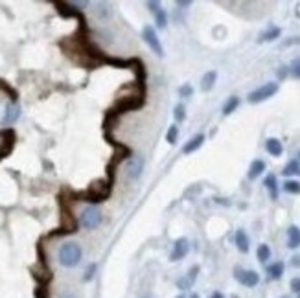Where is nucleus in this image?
Returning <instances> with one entry per match:
<instances>
[{"label":"nucleus","mask_w":300,"mask_h":298,"mask_svg":"<svg viewBox=\"0 0 300 298\" xmlns=\"http://www.w3.org/2000/svg\"><path fill=\"white\" fill-rule=\"evenodd\" d=\"M283 191H285V193H291V195H299L300 182L299 181H285L283 182Z\"/></svg>","instance_id":"obj_22"},{"label":"nucleus","mask_w":300,"mask_h":298,"mask_svg":"<svg viewBox=\"0 0 300 298\" xmlns=\"http://www.w3.org/2000/svg\"><path fill=\"white\" fill-rule=\"evenodd\" d=\"M265 151L271 157H280L283 153V146L278 138H267L265 142Z\"/></svg>","instance_id":"obj_11"},{"label":"nucleus","mask_w":300,"mask_h":298,"mask_svg":"<svg viewBox=\"0 0 300 298\" xmlns=\"http://www.w3.org/2000/svg\"><path fill=\"white\" fill-rule=\"evenodd\" d=\"M280 33H282V30L278 28V26H271V28H267L265 32L260 33L258 41L260 42H265V41H275V39H278L280 37Z\"/></svg>","instance_id":"obj_18"},{"label":"nucleus","mask_w":300,"mask_h":298,"mask_svg":"<svg viewBox=\"0 0 300 298\" xmlns=\"http://www.w3.org/2000/svg\"><path fill=\"white\" fill-rule=\"evenodd\" d=\"M193 94V87L190 85V83H186V85H183V87H179V96L181 98H192Z\"/></svg>","instance_id":"obj_26"},{"label":"nucleus","mask_w":300,"mask_h":298,"mask_svg":"<svg viewBox=\"0 0 300 298\" xmlns=\"http://www.w3.org/2000/svg\"><path fill=\"white\" fill-rule=\"evenodd\" d=\"M232 298H238V297H232Z\"/></svg>","instance_id":"obj_39"},{"label":"nucleus","mask_w":300,"mask_h":298,"mask_svg":"<svg viewBox=\"0 0 300 298\" xmlns=\"http://www.w3.org/2000/svg\"><path fill=\"white\" fill-rule=\"evenodd\" d=\"M203 142H205V134H195V136H192L190 140L184 144V148H183V153L184 155H190V153H195L197 149L203 146Z\"/></svg>","instance_id":"obj_9"},{"label":"nucleus","mask_w":300,"mask_h":298,"mask_svg":"<svg viewBox=\"0 0 300 298\" xmlns=\"http://www.w3.org/2000/svg\"><path fill=\"white\" fill-rule=\"evenodd\" d=\"M283 269H285L283 261H275V263H271L267 267V274H269L271 280H280L283 274Z\"/></svg>","instance_id":"obj_17"},{"label":"nucleus","mask_w":300,"mask_h":298,"mask_svg":"<svg viewBox=\"0 0 300 298\" xmlns=\"http://www.w3.org/2000/svg\"><path fill=\"white\" fill-rule=\"evenodd\" d=\"M238 107H240V98H238V96H230V98L226 99L225 105H223V114L225 116L232 114Z\"/></svg>","instance_id":"obj_20"},{"label":"nucleus","mask_w":300,"mask_h":298,"mask_svg":"<svg viewBox=\"0 0 300 298\" xmlns=\"http://www.w3.org/2000/svg\"><path fill=\"white\" fill-rule=\"evenodd\" d=\"M142 39L146 41V44L150 46L159 57H162L164 56V48H162V44H160V39L157 37V32H155V28L150 24H146L144 28H142Z\"/></svg>","instance_id":"obj_4"},{"label":"nucleus","mask_w":300,"mask_h":298,"mask_svg":"<svg viewBox=\"0 0 300 298\" xmlns=\"http://www.w3.org/2000/svg\"><path fill=\"white\" fill-rule=\"evenodd\" d=\"M155 22H157V26H159L160 30H164L168 26V13H166V9H162V8H159L155 13Z\"/></svg>","instance_id":"obj_21"},{"label":"nucleus","mask_w":300,"mask_h":298,"mask_svg":"<svg viewBox=\"0 0 300 298\" xmlns=\"http://www.w3.org/2000/svg\"><path fill=\"white\" fill-rule=\"evenodd\" d=\"M173 116H175L177 124H181V122H184V120H186V109H184L183 103L175 105V109H173Z\"/></svg>","instance_id":"obj_25"},{"label":"nucleus","mask_w":300,"mask_h":298,"mask_svg":"<svg viewBox=\"0 0 300 298\" xmlns=\"http://www.w3.org/2000/svg\"><path fill=\"white\" fill-rule=\"evenodd\" d=\"M287 247L299 248L300 247V228L297 224H291L287 228Z\"/></svg>","instance_id":"obj_13"},{"label":"nucleus","mask_w":300,"mask_h":298,"mask_svg":"<svg viewBox=\"0 0 300 298\" xmlns=\"http://www.w3.org/2000/svg\"><path fill=\"white\" fill-rule=\"evenodd\" d=\"M96 269H98V265H96V263L89 265V269H87V273H85L83 280H85V281L92 280V276H94V273H96Z\"/></svg>","instance_id":"obj_29"},{"label":"nucleus","mask_w":300,"mask_h":298,"mask_svg":"<svg viewBox=\"0 0 300 298\" xmlns=\"http://www.w3.org/2000/svg\"><path fill=\"white\" fill-rule=\"evenodd\" d=\"M263 186L267 188V191H269V197L273 199V201H276L278 199V181H276V175L269 173L265 177V181H263Z\"/></svg>","instance_id":"obj_12"},{"label":"nucleus","mask_w":300,"mask_h":298,"mask_svg":"<svg viewBox=\"0 0 300 298\" xmlns=\"http://www.w3.org/2000/svg\"><path fill=\"white\" fill-rule=\"evenodd\" d=\"M148 8H150L153 13H155V11L160 8V4H159V2H148Z\"/></svg>","instance_id":"obj_31"},{"label":"nucleus","mask_w":300,"mask_h":298,"mask_svg":"<svg viewBox=\"0 0 300 298\" xmlns=\"http://www.w3.org/2000/svg\"><path fill=\"white\" fill-rule=\"evenodd\" d=\"M125 175L131 179V181H134V179H138L142 175V171H144V158L138 157V155H134V157L127 158V164H125Z\"/></svg>","instance_id":"obj_7"},{"label":"nucleus","mask_w":300,"mask_h":298,"mask_svg":"<svg viewBox=\"0 0 300 298\" xmlns=\"http://www.w3.org/2000/svg\"><path fill=\"white\" fill-rule=\"evenodd\" d=\"M282 173L285 175V177H293V175H300V160H299V158H293V160H289L287 164L283 166Z\"/></svg>","instance_id":"obj_19"},{"label":"nucleus","mask_w":300,"mask_h":298,"mask_svg":"<svg viewBox=\"0 0 300 298\" xmlns=\"http://www.w3.org/2000/svg\"><path fill=\"white\" fill-rule=\"evenodd\" d=\"M234 276L236 280L240 281L245 287H256L260 283V274L256 271H250V269H242V267H236L234 269Z\"/></svg>","instance_id":"obj_5"},{"label":"nucleus","mask_w":300,"mask_h":298,"mask_svg":"<svg viewBox=\"0 0 300 298\" xmlns=\"http://www.w3.org/2000/svg\"><path fill=\"white\" fill-rule=\"evenodd\" d=\"M177 138H179V127H177V125H171L166 132V142L173 146V144H177Z\"/></svg>","instance_id":"obj_24"},{"label":"nucleus","mask_w":300,"mask_h":298,"mask_svg":"<svg viewBox=\"0 0 300 298\" xmlns=\"http://www.w3.org/2000/svg\"><path fill=\"white\" fill-rule=\"evenodd\" d=\"M216 79H217L216 70H210V72H206V74L203 75V79H201V91L210 92L212 89H214V85H216Z\"/></svg>","instance_id":"obj_16"},{"label":"nucleus","mask_w":300,"mask_h":298,"mask_svg":"<svg viewBox=\"0 0 300 298\" xmlns=\"http://www.w3.org/2000/svg\"><path fill=\"white\" fill-rule=\"evenodd\" d=\"M59 298H75L74 293H70V291H63L61 295H59Z\"/></svg>","instance_id":"obj_32"},{"label":"nucleus","mask_w":300,"mask_h":298,"mask_svg":"<svg viewBox=\"0 0 300 298\" xmlns=\"http://www.w3.org/2000/svg\"><path fill=\"white\" fill-rule=\"evenodd\" d=\"M276 92H278V83H265V85H262L258 87L256 91H252L249 94V103H260V101H265V99L273 98Z\"/></svg>","instance_id":"obj_3"},{"label":"nucleus","mask_w":300,"mask_h":298,"mask_svg":"<svg viewBox=\"0 0 300 298\" xmlns=\"http://www.w3.org/2000/svg\"><path fill=\"white\" fill-rule=\"evenodd\" d=\"M282 298H287V297H282Z\"/></svg>","instance_id":"obj_41"},{"label":"nucleus","mask_w":300,"mask_h":298,"mask_svg":"<svg viewBox=\"0 0 300 298\" xmlns=\"http://www.w3.org/2000/svg\"><path fill=\"white\" fill-rule=\"evenodd\" d=\"M81 247L74 243V241H68L65 245H61L59 248V263L63 265V267H75V265L81 261Z\"/></svg>","instance_id":"obj_1"},{"label":"nucleus","mask_w":300,"mask_h":298,"mask_svg":"<svg viewBox=\"0 0 300 298\" xmlns=\"http://www.w3.org/2000/svg\"><path fill=\"white\" fill-rule=\"evenodd\" d=\"M177 6H179V8H188L190 2H177Z\"/></svg>","instance_id":"obj_36"},{"label":"nucleus","mask_w":300,"mask_h":298,"mask_svg":"<svg viewBox=\"0 0 300 298\" xmlns=\"http://www.w3.org/2000/svg\"><path fill=\"white\" fill-rule=\"evenodd\" d=\"M263 171H265V162H263V160H260V158H256V160H252V162H250V168H249V173H247V177H249L250 181H254V179H258Z\"/></svg>","instance_id":"obj_15"},{"label":"nucleus","mask_w":300,"mask_h":298,"mask_svg":"<svg viewBox=\"0 0 300 298\" xmlns=\"http://www.w3.org/2000/svg\"><path fill=\"white\" fill-rule=\"evenodd\" d=\"M19 116H20V109H19V105L11 103V105L6 107V112H4V118H2V124L4 125L15 124V122L19 120Z\"/></svg>","instance_id":"obj_10"},{"label":"nucleus","mask_w":300,"mask_h":298,"mask_svg":"<svg viewBox=\"0 0 300 298\" xmlns=\"http://www.w3.org/2000/svg\"><path fill=\"white\" fill-rule=\"evenodd\" d=\"M291 289L295 293H300V278H293L291 280Z\"/></svg>","instance_id":"obj_30"},{"label":"nucleus","mask_w":300,"mask_h":298,"mask_svg":"<svg viewBox=\"0 0 300 298\" xmlns=\"http://www.w3.org/2000/svg\"><path fill=\"white\" fill-rule=\"evenodd\" d=\"M193 283L190 281V278L188 276H184V278H181V280H177V287L181 291H188L190 287H192Z\"/></svg>","instance_id":"obj_28"},{"label":"nucleus","mask_w":300,"mask_h":298,"mask_svg":"<svg viewBox=\"0 0 300 298\" xmlns=\"http://www.w3.org/2000/svg\"><path fill=\"white\" fill-rule=\"evenodd\" d=\"M190 252V243L186 238H179V240L173 243V250H171V254H169V260L171 261H179V260H183L186 258V254Z\"/></svg>","instance_id":"obj_8"},{"label":"nucleus","mask_w":300,"mask_h":298,"mask_svg":"<svg viewBox=\"0 0 300 298\" xmlns=\"http://www.w3.org/2000/svg\"><path fill=\"white\" fill-rule=\"evenodd\" d=\"M287 70H289L287 66H280V70H278V75H280V79H283V77H285V74H287Z\"/></svg>","instance_id":"obj_33"},{"label":"nucleus","mask_w":300,"mask_h":298,"mask_svg":"<svg viewBox=\"0 0 300 298\" xmlns=\"http://www.w3.org/2000/svg\"><path fill=\"white\" fill-rule=\"evenodd\" d=\"M234 241H236V247H238L240 252H249L250 241H249V236L245 234V230L240 228V230L236 232V238H234Z\"/></svg>","instance_id":"obj_14"},{"label":"nucleus","mask_w":300,"mask_h":298,"mask_svg":"<svg viewBox=\"0 0 300 298\" xmlns=\"http://www.w3.org/2000/svg\"><path fill=\"white\" fill-rule=\"evenodd\" d=\"M111 186L112 182L107 181H100V182H94L89 190L83 193V199L87 203H101L111 195Z\"/></svg>","instance_id":"obj_2"},{"label":"nucleus","mask_w":300,"mask_h":298,"mask_svg":"<svg viewBox=\"0 0 300 298\" xmlns=\"http://www.w3.org/2000/svg\"><path fill=\"white\" fill-rule=\"evenodd\" d=\"M299 160H300V151H299Z\"/></svg>","instance_id":"obj_38"},{"label":"nucleus","mask_w":300,"mask_h":298,"mask_svg":"<svg viewBox=\"0 0 300 298\" xmlns=\"http://www.w3.org/2000/svg\"><path fill=\"white\" fill-rule=\"evenodd\" d=\"M256 256H258V260L262 261V263H265L267 260L271 258V248H269V245L262 243V245L258 247V250H256Z\"/></svg>","instance_id":"obj_23"},{"label":"nucleus","mask_w":300,"mask_h":298,"mask_svg":"<svg viewBox=\"0 0 300 298\" xmlns=\"http://www.w3.org/2000/svg\"><path fill=\"white\" fill-rule=\"evenodd\" d=\"M210 298H225V297H223V293L216 291V293H212V295H210Z\"/></svg>","instance_id":"obj_35"},{"label":"nucleus","mask_w":300,"mask_h":298,"mask_svg":"<svg viewBox=\"0 0 300 298\" xmlns=\"http://www.w3.org/2000/svg\"><path fill=\"white\" fill-rule=\"evenodd\" d=\"M79 221H81V224H83L85 228H89V230L96 228V226L101 223L100 210H98V208H94V206H87L83 212H81V217H79Z\"/></svg>","instance_id":"obj_6"},{"label":"nucleus","mask_w":300,"mask_h":298,"mask_svg":"<svg viewBox=\"0 0 300 298\" xmlns=\"http://www.w3.org/2000/svg\"><path fill=\"white\" fill-rule=\"evenodd\" d=\"M289 74L295 77V79H300V59H295L289 66Z\"/></svg>","instance_id":"obj_27"},{"label":"nucleus","mask_w":300,"mask_h":298,"mask_svg":"<svg viewBox=\"0 0 300 298\" xmlns=\"http://www.w3.org/2000/svg\"><path fill=\"white\" fill-rule=\"evenodd\" d=\"M177 298H201V297L197 295V293H190V295H184L183 293V295H179Z\"/></svg>","instance_id":"obj_34"},{"label":"nucleus","mask_w":300,"mask_h":298,"mask_svg":"<svg viewBox=\"0 0 300 298\" xmlns=\"http://www.w3.org/2000/svg\"><path fill=\"white\" fill-rule=\"evenodd\" d=\"M299 298H300V293H299Z\"/></svg>","instance_id":"obj_40"},{"label":"nucleus","mask_w":300,"mask_h":298,"mask_svg":"<svg viewBox=\"0 0 300 298\" xmlns=\"http://www.w3.org/2000/svg\"><path fill=\"white\" fill-rule=\"evenodd\" d=\"M293 265H297V267H300V256H299V258H293Z\"/></svg>","instance_id":"obj_37"}]
</instances>
